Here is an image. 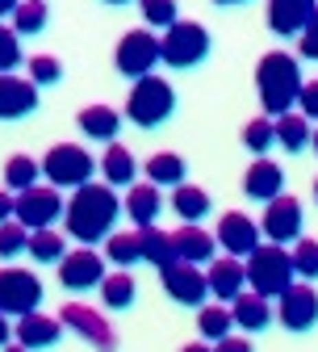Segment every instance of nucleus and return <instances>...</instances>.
<instances>
[{"mask_svg":"<svg viewBox=\"0 0 318 352\" xmlns=\"http://www.w3.org/2000/svg\"><path fill=\"white\" fill-rule=\"evenodd\" d=\"M122 218V201L109 185H80L71 189V201L63 206V227H67V239H76L80 248H93L101 243Z\"/></svg>","mask_w":318,"mask_h":352,"instance_id":"obj_1","label":"nucleus"},{"mask_svg":"<svg viewBox=\"0 0 318 352\" xmlns=\"http://www.w3.org/2000/svg\"><path fill=\"white\" fill-rule=\"evenodd\" d=\"M297 88H302V67L289 51H268L255 63V93L268 118H281L293 109L297 101Z\"/></svg>","mask_w":318,"mask_h":352,"instance_id":"obj_2","label":"nucleus"},{"mask_svg":"<svg viewBox=\"0 0 318 352\" xmlns=\"http://www.w3.org/2000/svg\"><path fill=\"white\" fill-rule=\"evenodd\" d=\"M176 113V88L163 76H139L126 97V118L139 126V130H155Z\"/></svg>","mask_w":318,"mask_h":352,"instance_id":"obj_3","label":"nucleus"},{"mask_svg":"<svg viewBox=\"0 0 318 352\" xmlns=\"http://www.w3.org/2000/svg\"><path fill=\"white\" fill-rule=\"evenodd\" d=\"M243 277H247L251 294H260L268 302L277 298L289 281H297L293 277V264H289V252L281 243H260L255 252H247L243 256Z\"/></svg>","mask_w":318,"mask_h":352,"instance_id":"obj_4","label":"nucleus"},{"mask_svg":"<svg viewBox=\"0 0 318 352\" xmlns=\"http://www.w3.org/2000/svg\"><path fill=\"white\" fill-rule=\"evenodd\" d=\"M205 55H209V30L201 21H172L159 38V63H168V67L189 72V67L205 63Z\"/></svg>","mask_w":318,"mask_h":352,"instance_id":"obj_5","label":"nucleus"},{"mask_svg":"<svg viewBox=\"0 0 318 352\" xmlns=\"http://www.w3.org/2000/svg\"><path fill=\"white\" fill-rule=\"evenodd\" d=\"M42 176L55 185V189H80L93 181V172H97V160L93 151H84L80 143H55L47 155L38 160Z\"/></svg>","mask_w":318,"mask_h":352,"instance_id":"obj_6","label":"nucleus"},{"mask_svg":"<svg viewBox=\"0 0 318 352\" xmlns=\"http://www.w3.org/2000/svg\"><path fill=\"white\" fill-rule=\"evenodd\" d=\"M59 218H63V193L55 185H30L13 193V223H21L25 231H47Z\"/></svg>","mask_w":318,"mask_h":352,"instance_id":"obj_7","label":"nucleus"},{"mask_svg":"<svg viewBox=\"0 0 318 352\" xmlns=\"http://www.w3.org/2000/svg\"><path fill=\"white\" fill-rule=\"evenodd\" d=\"M113 67L126 76V80H139V76H151L159 67V38L151 30H130L122 34L117 51H113Z\"/></svg>","mask_w":318,"mask_h":352,"instance_id":"obj_8","label":"nucleus"},{"mask_svg":"<svg viewBox=\"0 0 318 352\" xmlns=\"http://www.w3.org/2000/svg\"><path fill=\"white\" fill-rule=\"evenodd\" d=\"M260 227V235H268V243H293V239H302V227H306V210H302V201L297 197H272V201H264V223H255Z\"/></svg>","mask_w":318,"mask_h":352,"instance_id":"obj_9","label":"nucleus"},{"mask_svg":"<svg viewBox=\"0 0 318 352\" xmlns=\"http://www.w3.org/2000/svg\"><path fill=\"white\" fill-rule=\"evenodd\" d=\"M42 306V281L30 269H0V315H30Z\"/></svg>","mask_w":318,"mask_h":352,"instance_id":"obj_10","label":"nucleus"},{"mask_svg":"<svg viewBox=\"0 0 318 352\" xmlns=\"http://www.w3.org/2000/svg\"><path fill=\"white\" fill-rule=\"evenodd\" d=\"M272 319H281V327L285 331H310L314 327V319H318V294H314V285L310 281H289L281 294H277V315Z\"/></svg>","mask_w":318,"mask_h":352,"instance_id":"obj_11","label":"nucleus"},{"mask_svg":"<svg viewBox=\"0 0 318 352\" xmlns=\"http://www.w3.org/2000/svg\"><path fill=\"white\" fill-rule=\"evenodd\" d=\"M63 327H71L76 336H84L88 344H93L97 352H113L117 348V336H113V327H109V319L105 315H97V306H84V302H67L63 311L55 315Z\"/></svg>","mask_w":318,"mask_h":352,"instance_id":"obj_12","label":"nucleus"},{"mask_svg":"<svg viewBox=\"0 0 318 352\" xmlns=\"http://www.w3.org/2000/svg\"><path fill=\"white\" fill-rule=\"evenodd\" d=\"M105 277V256L93 252V248H76V252H63L59 260V285L71 289V294H84V289H97Z\"/></svg>","mask_w":318,"mask_h":352,"instance_id":"obj_13","label":"nucleus"},{"mask_svg":"<svg viewBox=\"0 0 318 352\" xmlns=\"http://www.w3.org/2000/svg\"><path fill=\"white\" fill-rule=\"evenodd\" d=\"M214 243H218L226 256L243 260L247 252L260 248V227H255V218H247V214H239V210L222 214V218H218V231H214Z\"/></svg>","mask_w":318,"mask_h":352,"instance_id":"obj_14","label":"nucleus"},{"mask_svg":"<svg viewBox=\"0 0 318 352\" xmlns=\"http://www.w3.org/2000/svg\"><path fill=\"white\" fill-rule=\"evenodd\" d=\"M159 277H163L168 298H172V302H180V306H201V302L209 298V289H205V273L197 269V264L172 260L168 269H159Z\"/></svg>","mask_w":318,"mask_h":352,"instance_id":"obj_15","label":"nucleus"},{"mask_svg":"<svg viewBox=\"0 0 318 352\" xmlns=\"http://www.w3.org/2000/svg\"><path fill=\"white\" fill-rule=\"evenodd\" d=\"M243 193L251 201H272L285 193V168L268 155H255V164L243 172Z\"/></svg>","mask_w":318,"mask_h":352,"instance_id":"obj_16","label":"nucleus"},{"mask_svg":"<svg viewBox=\"0 0 318 352\" xmlns=\"http://www.w3.org/2000/svg\"><path fill=\"white\" fill-rule=\"evenodd\" d=\"M314 25V0H268V30L281 38H297Z\"/></svg>","mask_w":318,"mask_h":352,"instance_id":"obj_17","label":"nucleus"},{"mask_svg":"<svg viewBox=\"0 0 318 352\" xmlns=\"http://www.w3.org/2000/svg\"><path fill=\"white\" fill-rule=\"evenodd\" d=\"M38 109V88L25 76H0V122H17Z\"/></svg>","mask_w":318,"mask_h":352,"instance_id":"obj_18","label":"nucleus"},{"mask_svg":"<svg viewBox=\"0 0 318 352\" xmlns=\"http://www.w3.org/2000/svg\"><path fill=\"white\" fill-rule=\"evenodd\" d=\"M205 289H209L218 302H231L235 294H243V289H247L243 260H235V256H214L209 269H205Z\"/></svg>","mask_w":318,"mask_h":352,"instance_id":"obj_19","label":"nucleus"},{"mask_svg":"<svg viewBox=\"0 0 318 352\" xmlns=\"http://www.w3.org/2000/svg\"><path fill=\"white\" fill-rule=\"evenodd\" d=\"M168 239H172L176 260H185V264H209V260H214V252H218L214 235H209V231H201V223H185L180 231H168Z\"/></svg>","mask_w":318,"mask_h":352,"instance_id":"obj_20","label":"nucleus"},{"mask_svg":"<svg viewBox=\"0 0 318 352\" xmlns=\"http://www.w3.org/2000/svg\"><path fill=\"white\" fill-rule=\"evenodd\" d=\"M13 336H17V344H21V348L38 352V348H51V344H59V336H63V323H59V319H51V315H42V311H30V315H21V319H17Z\"/></svg>","mask_w":318,"mask_h":352,"instance_id":"obj_21","label":"nucleus"},{"mask_svg":"<svg viewBox=\"0 0 318 352\" xmlns=\"http://www.w3.org/2000/svg\"><path fill=\"white\" fill-rule=\"evenodd\" d=\"M226 311H231V323H235V327H243V331H264V327L272 323V302H268V298H260V294H251V289L235 294Z\"/></svg>","mask_w":318,"mask_h":352,"instance_id":"obj_22","label":"nucleus"},{"mask_svg":"<svg viewBox=\"0 0 318 352\" xmlns=\"http://www.w3.org/2000/svg\"><path fill=\"white\" fill-rule=\"evenodd\" d=\"M80 130L88 139H97V143H117V135H122V113L117 109H109V105H88V109H80Z\"/></svg>","mask_w":318,"mask_h":352,"instance_id":"obj_23","label":"nucleus"},{"mask_svg":"<svg viewBox=\"0 0 318 352\" xmlns=\"http://www.w3.org/2000/svg\"><path fill=\"white\" fill-rule=\"evenodd\" d=\"M272 143H281L285 151H306L310 143H314V130H310V118H302V113H281V118H272Z\"/></svg>","mask_w":318,"mask_h":352,"instance_id":"obj_24","label":"nucleus"},{"mask_svg":"<svg viewBox=\"0 0 318 352\" xmlns=\"http://www.w3.org/2000/svg\"><path fill=\"white\" fill-rule=\"evenodd\" d=\"M122 210L130 214L134 227H155V218H159V210H163V197H159L155 185H130Z\"/></svg>","mask_w":318,"mask_h":352,"instance_id":"obj_25","label":"nucleus"},{"mask_svg":"<svg viewBox=\"0 0 318 352\" xmlns=\"http://www.w3.org/2000/svg\"><path fill=\"white\" fill-rule=\"evenodd\" d=\"M101 176H105V185L109 189H117V185H134V176H139V160L130 155V147H122V143H109L105 147V155H101Z\"/></svg>","mask_w":318,"mask_h":352,"instance_id":"obj_26","label":"nucleus"},{"mask_svg":"<svg viewBox=\"0 0 318 352\" xmlns=\"http://www.w3.org/2000/svg\"><path fill=\"white\" fill-rule=\"evenodd\" d=\"M147 185H185V176H189V164H185V155H176V151H155L151 160H147Z\"/></svg>","mask_w":318,"mask_h":352,"instance_id":"obj_27","label":"nucleus"},{"mask_svg":"<svg viewBox=\"0 0 318 352\" xmlns=\"http://www.w3.org/2000/svg\"><path fill=\"white\" fill-rule=\"evenodd\" d=\"M134 298H139V285H134L130 269H117V273L101 277V302H105V311H130Z\"/></svg>","mask_w":318,"mask_h":352,"instance_id":"obj_28","label":"nucleus"},{"mask_svg":"<svg viewBox=\"0 0 318 352\" xmlns=\"http://www.w3.org/2000/svg\"><path fill=\"white\" fill-rule=\"evenodd\" d=\"M209 206H214V201H209V193H205L201 185H189V181H185V185L172 189V210L185 218V223H201V218L209 214Z\"/></svg>","mask_w":318,"mask_h":352,"instance_id":"obj_29","label":"nucleus"},{"mask_svg":"<svg viewBox=\"0 0 318 352\" xmlns=\"http://www.w3.org/2000/svg\"><path fill=\"white\" fill-rule=\"evenodd\" d=\"M25 252H30L38 264H59V260H63V252H67V235H63V231H55V227H47V231H30Z\"/></svg>","mask_w":318,"mask_h":352,"instance_id":"obj_30","label":"nucleus"},{"mask_svg":"<svg viewBox=\"0 0 318 352\" xmlns=\"http://www.w3.org/2000/svg\"><path fill=\"white\" fill-rule=\"evenodd\" d=\"M139 256H143L147 264H155V269H168V264L176 260L168 231H159V227H139Z\"/></svg>","mask_w":318,"mask_h":352,"instance_id":"obj_31","label":"nucleus"},{"mask_svg":"<svg viewBox=\"0 0 318 352\" xmlns=\"http://www.w3.org/2000/svg\"><path fill=\"white\" fill-rule=\"evenodd\" d=\"M9 17H13L9 30L21 38V34H42V30H47V17H51V13H47V0H17V9H13Z\"/></svg>","mask_w":318,"mask_h":352,"instance_id":"obj_32","label":"nucleus"},{"mask_svg":"<svg viewBox=\"0 0 318 352\" xmlns=\"http://www.w3.org/2000/svg\"><path fill=\"white\" fill-rule=\"evenodd\" d=\"M105 260H113L117 269H130L139 264V231H109L105 235Z\"/></svg>","mask_w":318,"mask_h":352,"instance_id":"obj_33","label":"nucleus"},{"mask_svg":"<svg viewBox=\"0 0 318 352\" xmlns=\"http://www.w3.org/2000/svg\"><path fill=\"white\" fill-rule=\"evenodd\" d=\"M38 176H42V168H38L34 155H9V164H5V189L21 193V189L38 185Z\"/></svg>","mask_w":318,"mask_h":352,"instance_id":"obj_34","label":"nucleus"},{"mask_svg":"<svg viewBox=\"0 0 318 352\" xmlns=\"http://www.w3.org/2000/svg\"><path fill=\"white\" fill-rule=\"evenodd\" d=\"M289 264H293V277H302V281H314V273H318V243H314L310 235L293 239Z\"/></svg>","mask_w":318,"mask_h":352,"instance_id":"obj_35","label":"nucleus"},{"mask_svg":"<svg viewBox=\"0 0 318 352\" xmlns=\"http://www.w3.org/2000/svg\"><path fill=\"white\" fill-rule=\"evenodd\" d=\"M231 311L226 306H201V315H197V331L205 340H222V336H231Z\"/></svg>","mask_w":318,"mask_h":352,"instance_id":"obj_36","label":"nucleus"},{"mask_svg":"<svg viewBox=\"0 0 318 352\" xmlns=\"http://www.w3.org/2000/svg\"><path fill=\"white\" fill-rule=\"evenodd\" d=\"M139 9H143V21H147V30H168L172 21H180L176 0H139Z\"/></svg>","mask_w":318,"mask_h":352,"instance_id":"obj_37","label":"nucleus"},{"mask_svg":"<svg viewBox=\"0 0 318 352\" xmlns=\"http://www.w3.org/2000/svg\"><path fill=\"white\" fill-rule=\"evenodd\" d=\"M63 80V63L55 55H34L30 59V84L42 88V84H59Z\"/></svg>","mask_w":318,"mask_h":352,"instance_id":"obj_38","label":"nucleus"},{"mask_svg":"<svg viewBox=\"0 0 318 352\" xmlns=\"http://www.w3.org/2000/svg\"><path fill=\"white\" fill-rule=\"evenodd\" d=\"M243 147L255 151V155H264L272 147V118H251L243 126Z\"/></svg>","mask_w":318,"mask_h":352,"instance_id":"obj_39","label":"nucleus"},{"mask_svg":"<svg viewBox=\"0 0 318 352\" xmlns=\"http://www.w3.org/2000/svg\"><path fill=\"white\" fill-rule=\"evenodd\" d=\"M25 239H30V231L21 227V223H0V260H13V256H21L25 252Z\"/></svg>","mask_w":318,"mask_h":352,"instance_id":"obj_40","label":"nucleus"},{"mask_svg":"<svg viewBox=\"0 0 318 352\" xmlns=\"http://www.w3.org/2000/svg\"><path fill=\"white\" fill-rule=\"evenodd\" d=\"M17 67H21V38L9 25H0V76H9Z\"/></svg>","mask_w":318,"mask_h":352,"instance_id":"obj_41","label":"nucleus"},{"mask_svg":"<svg viewBox=\"0 0 318 352\" xmlns=\"http://www.w3.org/2000/svg\"><path fill=\"white\" fill-rule=\"evenodd\" d=\"M293 105H302V118H314V113H318V88H314V80H302Z\"/></svg>","mask_w":318,"mask_h":352,"instance_id":"obj_42","label":"nucleus"},{"mask_svg":"<svg viewBox=\"0 0 318 352\" xmlns=\"http://www.w3.org/2000/svg\"><path fill=\"white\" fill-rule=\"evenodd\" d=\"M209 352H255V348H251V340H243V336H222V340H214Z\"/></svg>","mask_w":318,"mask_h":352,"instance_id":"obj_43","label":"nucleus"},{"mask_svg":"<svg viewBox=\"0 0 318 352\" xmlns=\"http://www.w3.org/2000/svg\"><path fill=\"white\" fill-rule=\"evenodd\" d=\"M9 218H13V193L0 189V223H9Z\"/></svg>","mask_w":318,"mask_h":352,"instance_id":"obj_44","label":"nucleus"},{"mask_svg":"<svg viewBox=\"0 0 318 352\" xmlns=\"http://www.w3.org/2000/svg\"><path fill=\"white\" fill-rule=\"evenodd\" d=\"M297 38H302V59H314V34H310V30H302Z\"/></svg>","mask_w":318,"mask_h":352,"instance_id":"obj_45","label":"nucleus"},{"mask_svg":"<svg viewBox=\"0 0 318 352\" xmlns=\"http://www.w3.org/2000/svg\"><path fill=\"white\" fill-rule=\"evenodd\" d=\"M9 336H13V327H9V319L0 315V344H9Z\"/></svg>","mask_w":318,"mask_h":352,"instance_id":"obj_46","label":"nucleus"},{"mask_svg":"<svg viewBox=\"0 0 318 352\" xmlns=\"http://www.w3.org/2000/svg\"><path fill=\"white\" fill-rule=\"evenodd\" d=\"M13 9H17V0H0V17H9Z\"/></svg>","mask_w":318,"mask_h":352,"instance_id":"obj_47","label":"nucleus"},{"mask_svg":"<svg viewBox=\"0 0 318 352\" xmlns=\"http://www.w3.org/2000/svg\"><path fill=\"white\" fill-rule=\"evenodd\" d=\"M180 352H209V344H185Z\"/></svg>","mask_w":318,"mask_h":352,"instance_id":"obj_48","label":"nucleus"},{"mask_svg":"<svg viewBox=\"0 0 318 352\" xmlns=\"http://www.w3.org/2000/svg\"><path fill=\"white\" fill-rule=\"evenodd\" d=\"M5 352H30V348H21V344H5Z\"/></svg>","mask_w":318,"mask_h":352,"instance_id":"obj_49","label":"nucleus"},{"mask_svg":"<svg viewBox=\"0 0 318 352\" xmlns=\"http://www.w3.org/2000/svg\"><path fill=\"white\" fill-rule=\"evenodd\" d=\"M214 5H247V0H214Z\"/></svg>","mask_w":318,"mask_h":352,"instance_id":"obj_50","label":"nucleus"},{"mask_svg":"<svg viewBox=\"0 0 318 352\" xmlns=\"http://www.w3.org/2000/svg\"><path fill=\"white\" fill-rule=\"evenodd\" d=\"M105 5H130V0H105Z\"/></svg>","mask_w":318,"mask_h":352,"instance_id":"obj_51","label":"nucleus"}]
</instances>
